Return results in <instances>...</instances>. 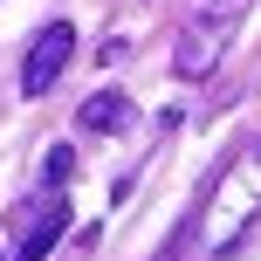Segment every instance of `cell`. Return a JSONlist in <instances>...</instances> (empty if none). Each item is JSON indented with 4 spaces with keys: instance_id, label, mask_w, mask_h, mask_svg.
I'll return each mask as SVG.
<instances>
[{
    "instance_id": "1",
    "label": "cell",
    "mask_w": 261,
    "mask_h": 261,
    "mask_svg": "<svg viewBox=\"0 0 261 261\" xmlns=\"http://www.w3.org/2000/svg\"><path fill=\"white\" fill-rule=\"evenodd\" d=\"M254 220H261V138H248L234 158H227V172L213 179L206 213H199V248H206V254H227Z\"/></svg>"
},
{
    "instance_id": "2",
    "label": "cell",
    "mask_w": 261,
    "mask_h": 261,
    "mask_svg": "<svg viewBox=\"0 0 261 261\" xmlns=\"http://www.w3.org/2000/svg\"><path fill=\"white\" fill-rule=\"evenodd\" d=\"M234 21H241V0H220V7L193 14V21H186V35H179V48H172V76H179V83L213 76V69H220V55L234 48Z\"/></svg>"
},
{
    "instance_id": "3",
    "label": "cell",
    "mask_w": 261,
    "mask_h": 261,
    "mask_svg": "<svg viewBox=\"0 0 261 261\" xmlns=\"http://www.w3.org/2000/svg\"><path fill=\"white\" fill-rule=\"evenodd\" d=\"M69 55H76V28H69V21H48L35 41H28L21 90H28V96H48V90H55V76L69 69Z\"/></svg>"
},
{
    "instance_id": "4",
    "label": "cell",
    "mask_w": 261,
    "mask_h": 261,
    "mask_svg": "<svg viewBox=\"0 0 261 261\" xmlns=\"http://www.w3.org/2000/svg\"><path fill=\"white\" fill-rule=\"evenodd\" d=\"M62 227H69V199H62V193H48V199L35 206V220H28L21 248H14L7 261H48V248L62 241Z\"/></svg>"
},
{
    "instance_id": "5",
    "label": "cell",
    "mask_w": 261,
    "mask_h": 261,
    "mask_svg": "<svg viewBox=\"0 0 261 261\" xmlns=\"http://www.w3.org/2000/svg\"><path fill=\"white\" fill-rule=\"evenodd\" d=\"M76 124L90 130V138H103V130H124V124H130V96H124V90H96L90 103L76 110Z\"/></svg>"
},
{
    "instance_id": "6",
    "label": "cell",
    "mask_w": 261,
    "mask_h": 261,
    "mask_svg": "<svg viewBox=\"0 0 261 261\" xmlns=\"http://www.w3.org/2000/svg\"><path fill=\"white\" fill-rule=\"evenodd\" d=\"M69 172H76V151H69V144H55V151L41 158V179H48V186H62Z\"/></svg>"
}]
</instances>
